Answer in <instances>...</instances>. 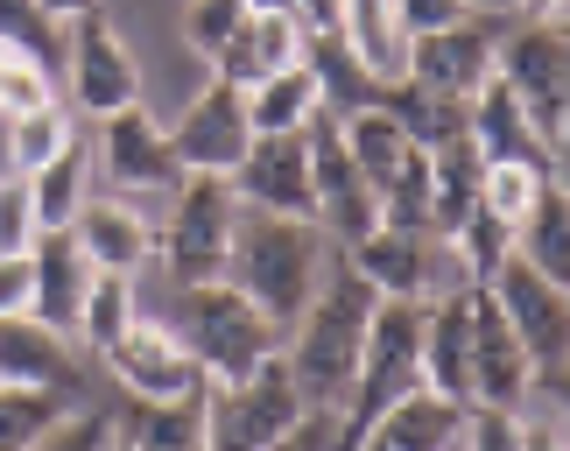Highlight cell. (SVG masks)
Listing matches in <instances>:
<instances>
[{"label":"cell","instance_id":"obj_11","mask_svg":"<svg viewBox=\"0 0 570 451\" xmlns=\"http://www.w3.org/2000/svg\"><path fill=\"white\" fill-rule=\"evenodd\" d=\"M85 148H92V184L120 190V198H135V190H177L184 184V163H177V148H169V127H156V114H141V106L106 114L99 135Z\"/></svg>","mask_w":570,"mask_h":451},{"label":"cell","instance_id":"obj_24","mask_svg":"<svg viewBox=\"0 0 570 451\" xmlns=\"http://www.w3.org/2000/svg\"><path fill=\"white\" fill-rule=\"evenodd\" d=\"M303 63H311V78H317V106H324V114H338V120L381 106V92H387V78L366 71L360 50L338 29H311V36H303Z\"/></svg>","mask_w":570,"mask_h":451},{"label":"cell","instance_id":"obj_9","mask_svg":"<svg viewBox=\"0 0 570 451\" xmlns=\"http://www.w3.org/2000/svg\"><path fill=\"white\" fill-rule=\"evenodd\" d=\"M303 141H311V198H317V226L324 241H338V254L366 241V233L381 226V190L360 177V163L345 156L338 141V114H311V127H303Z\"/></svg>","mask_w":570,"mask_h":451},{"label":"cell","instance_id":"obj_14","mask_svg":"<svg viewBox=\"0 0 570 451\" xmlns=\"http://www.w3.org/2000/svg\"><path fill=\"white\" fill-rule=\"evenodd\" d=\"M500 29H508V14H500V8H479L472 21H458V29L415 36L402 78L430 85V92H444V99H472L479 85L493 78V42H500Z\"/></svg>","mask_w":570,"mask_h":451},{"label":"cell","instance_id":"obj_20","mask_svg":"<svg viewBox=\"0 0 570 451\" xmlns=\"http://www.w3.org/2000/svg\"><path fill=\"white\" fill-rule=\"evenodd\" d=\"M465 135H472V148H479L487 163H529V169H550V177H557V163H563L557 148L535 135V120L514 106V92H508L500 78H487V85L465 99Z\"/></svg>","mask_w":570,"mask_h":451},{"label":"cell","instance_id":"obj_49","mask_svg":"<svg viewBox=\"0 0 570 451\" xmlns=\"http://www.w3.org/2000/svg\"><path fill=\"white\" fill-rule=\"evenodd\" d=\"M99 8H106V0H42V14H57L63 29H71L78 14H99Z\"/></svg>","mask_w":570,"mask_h":451},{"label":"cell","instance_id":"obj_33","mask_svg":"<svg viewBox=\"0 0 570 451\" xmlns=\"http://www.w3.org/2000/svg\"><path fill=\"white\" fill-rule=\"evenodd\" d=\"M141 317V290H135V275H92V290H85V311H78V346H92L106 353L114 339L127 332Z\"/></svg>","mask_w":570,"mask_h":451},{"label":"cell","instance_id":"obj_43","mask_svg":"<svg viewBox=\"0 0 570 451\" xmlns=\"http://www.w3.org/2000/svg\"><path fill=\"white\" fill-rule=\"evenodd\" d=\"M458 451H521V410H465L458 423Z\"/></svg>","mask_w":570,"mask_h":451},{"label":"cell","instance_id":"obj_42","mask_svg":"<svg viewBox=\"0 0 570 451\" xmlns=\"http://www.w3.org/2000/svg\"><path fill=\"white\" fill-rule=\"evenodd\" d=\"M36 198H29V177H0V254H29L36 247Z\"/></svg>","mask_w":570,"mask_h":451},{"label":"cell","instance_id":"obj_51","mask_svg":"<svg viewBox=\"0 0 570 451\" xmlns=\"http://www.w3.org/2000/svg\"><path fill=\"white\" fill-rule=\"evenodd\" d=\"M451 451H458V444H451Z\"/></svg>","mask_w":570,"mask_h":451},{"label":"cell","instance_id":"obj_10","mask_svg":"<svg viewBox=\"0 0 570 451\" xmlns=\"http://www.w3.org/2000/svg\"><path fill=\"white\" fill-rule=\"evenodd\" d=\"M345 262L374 283V296H402V304H430V296H444V290H465V283H458V268H451L444 233L374 226L366 241L345 247Z\"/></svg>","mask_w":570,"mask_h":451},{"label":"cell","instance_id":"obj_39","mask_svg":"<svg viewBox=\"0 0 570 451\" xmlns=\"http://www.w3.org/2000/svg\"><path fill=\"white\" fill-rule=\"evenodd\" d=\"M247 14H254L247 0H184V21H177V29H184V50L212 63L218 50H226V36H233Z\"/></svg>","mask_w":570,"mask_h":451},{"label":"cell","instance_id":"obj_48","mask_svg":"<svg viewBox=\"0 0 570 451\" xmlns=\"http://www.w3.org/2000/svg\"><path fill=\"white\" fill-rule=\"evenodd\" d=\"M521 451H563V423H521Z\"/></svg>","mask_w":570,"mask_h":451},{"label":"cell","instance_id":"obj_40","mask_svg":"<svg viewBox=\"0 0 570 451\" xmlns=\"http://www.w3.org/2000/svg\"><path fill=\"white\" fill-rule=\"evenodd\" d=\"M29 451H114V410L106 402H71Z\"/></svg>","mask_w":570,"mask_h":451},{"label":"cell","instance_id":"obj_31","mask_svg":"<svg viewBox=\"0 0 570 451\" xmlns=\"http://www.w3.org/2000/svg\"><path fill=\"white\" fill-rule=\"evenodd\" d=\"M29 198H36L42 233H50V226H71V219H78V205L92 198V148H85V141L57 148V156L29 177Z\"/></svg>","mask_w":570,"mask_h":451},{"label":"cell","instance_id":"obj_6","mask_svg":"<svg viewBox=\"0 0 570 451\" xmlns=\"http://www.w3.org/2000/svg\"><path fill=\"white\" fill-rule=\"evenodd\" d=\"M239 226V198L226 177H184L169 190V226H156V268L169 283H212L226 275Z\"/></svg>","mask_w":570,"mask_h":451},{"label":"cell","instance_id":"obj_36","mask_svg":"<svg viewBox=\"0 0 570 451\" xmlns=\"http://www.w3.org/2000/svg\"><path fill=\"white\" fill-rule=\"evenodd\" d=\"M0 50L36 57L42 71H63V21L42 14V0H0Z\"/></svg>","mask_w":570,"mask_h":451},{"label":"cell","instance_id":"obj_38","mask_svg":"<svg viewBox=\"0 0 570 451\" xmlns=\"http://www.w3.org/2000/svg\"><path fill=\"white\" fill-rule=\"evenodd\" d=\"M542 184H557L550 177V169H529V163H487V169H479V205H487L493 212V219H521V212H529L535 205V190Z\"/></svg>","mask_w":570,"mask_h":451},{"label":"cell","instance_id":"obj_3","mask_svg":"<svg viewBox=\"0 0 570 451\" xmlns=\"http://www.w3.org/2000/svg\"><path fill=\"white\" fill-rule=\"evenodd\" d=\"M156 325L205 367V381H233V374L261 367L268 353H282L275 317L261 304H247L226 275H212V283H169V304Z\"/></svg>","mask_w":570,"mask_h":451},{"label":"cell","instance_id":"obj_17","mask_svg":"<svg viewBox=\"0 0 570 451\" xmlns=\"http://www.w3.org/2000/svg\"><path fill=\"white\" fill-rule=\"evenodd\" d=\"M0 389H42L63 402H85V367L78 346L63 332H50L36 311L0 317Z\"/></svg>","mask_w":570,"mask_h":451},{"label":"cell","instance_id":"obj_35","mask_svg":"<svg viewBox=\"0 0 570 451\" xmlns=\"http://www.w3.org/2000/svg\"><path fill=\"white\" fill-rule=\"evenodd\" d=\"M78 141V127H71V114L50 99V106H36V114H14L8 120V163H14V177H36L42 163L57 156V148H71Z\"/></svg>","mask_w":570,"mask_h":451},{"label":"cell","instance_id":"obj_5","mask_svg":"<svg viewBox=\"0 0 570 451\" xmlns=\"http://www.w3.org/2000/svg\"><path fill=\"white\" fill-rule=\"evenodd\" d=\"M493 78L514 92V106L535 120V135L563 156V127H570V50H563V21H508L493 42Z\"/></svg>","mask_w":570,"mask_h":451},{"label":"cell","instance_id":"obj_46","mask_svg":"<svg viewBox=\"0 0 570 451\" xmlns=\"http://www.w3.org/2000/svg\"><path fill=\"white\" fill-rule=\"evenodd\" d=\"M268 451H338V416H332V410H311L289 438L268 444Z\"/></svg>","mask_w":570,"mask_h":451},{"label":"cell","instance_id":"obj_45","mask_svg":"<svg viewBox=\"0 0 570 451\" xmlns=\"http://www.w3.org/2000/svg\"><path fill=\"white\" fill-rule=\"evenodd\" d=\"M36 304V262L29 254H0V317H21Z\"/></svg>","mask_w":570,"mask_h":451},{"label":"cell","instance_id":"obj_29","mask_svg":"<svg viewBox=\"0 0 570 451\" xmlns=\"http://www.w3.org/2000/svg\"><path fill=\"white\" fill-rule=\"evenodd\" d=\"M317 114V78H311V63H282L275 78H261L247 85V120H254V135H303Z\"/></svg>","mask_w":570,"mask_h":451},{"label":"cell","instance_id":"obj_18","mask_svg":"<svg viewBox=\"0 0 570 451\" xmlns=\"http://www.w3.org/2000/svg\"><path fill=\"white\" fill-rule=\"evenodd\" d=\"M71 241L85 247V262L106 268V275H141L148 262H156V226H148L120 190H92V198L78 205Z\"/></svg>","mask_w":570,"mask_h":451},{"label":"cell","instance_id":"obj_8","mask_svg":"<svg viewBox=\"0 0 570 451\" xmlns=\"http://www.w3.org/2000/svg\"><path fill=\"white\" fill-rule=\"evenodd\" d=\"M63 85H71V106L78 114H120V106H141V63H135V42H127L114 21L99 14H78L63 29Z\"/></svg>","mask_w":570,"mask_h":451},{"label":"cell","instance_id":"obj_47","mask_svg":"<svg viewBox=\"0 0 570 451\" xmlns=\"http://www.w3.org/2000/svg\"><path fill=\"white\" fill-rule=\"evenodd\" d=\"M289 14L303 21V36H311V29H338V0H289Z\"/></svg>","mask_w":570,"mask_h":451},{"label":"cell","instance_id":"obj_50","mask_svg":"<svg viewBox=\"0 0 570 451\" xmlns=\"http://www.w3.org/2000/svg\"><path fill=\"white\" fill-rule=\"evenodd\" d=\"M514 14H521V21H557L563 0H514Z\"/></svg>","mask_w":570,"mask_h":451},{"label":"cell","instance_id":"obj_16","mask_svg":"<svg viewBox=\"0 0 570 451\" xmlns=\"http://www.w3.org/2000/svg\"><path fill=\"white\" fill-rule=\"evenodd\" d=\"M226 184H233V198L247 205V212L317 219V198H311V141H303V135H254Z\"/></svg>","mask_w":570,"mask_h":451},{"label":"cell","instance_id":"obj_41","mask_svg":"<svg viewBox=\"0 0 570 451\" xmlns=\"http://www.w3.org/2000/svg\"><path fill=\"white\" fill-rule=\"evenodd\" d=\"M57 99V78L42 71L36 57H21V50H0V114H36V106H50Z\"/></svg>","mask_w":570,"mask_h":451},{"label":"cell","instance_id":"obj_19","mask_svg":"<svg viewBox=\"0 0 570 451\" xmlns=\"http://www.w3.org/2000/svg\"><path fill=\"white\" fill-rule=\"evenodd\" d=\"M423 389L458 410L472 402V283L423 304Z\"/></svg>","mask_w":570,"mask_h":451},{"label":"cell","instance_id":"obj_26","mask_svg":"<svg viewBox=\"0 0 570 451\" xmlns=\"http://www.w3.org/2000/svg\"><path fill=\"white\" fill-rule=\"evenodd\" d=\"M514 254L529 268H542L550 283H570V198H563V184H542L535 205L514 219Z\"/></svg>","mask_w":570,"mask_h":451},{"label":"cell","instance_id":"obj_34","mask_svg":"<svg viewBox=\"0 0 570 451\" xmlns=\"http://www.w3.org/2000/svg\"><path fill=\"white\" fill-rule=\"evenodd\" d=\"M451 268H458V283H487V275L508 262V247H514V226L508 219H493L487 205H472L465 212V226L451 233Z\"/></svg>","mask_w":570,"mask_h":451},{"label":"cell","instance_id":"obj_28","mask_svg":"<svg viewBox=\"0 0 570 451\" xmlns=\"http://www.w3.org/2000/svg\"><path fill=\"white\" fill-rule=\"evenodd\" d=\"M338 36L360 50V63L374 78H402V63H409V36H402V21H394V0H338Z\"/></svg>","mask_w":570,"mask_h":451},{"label":"cell","instance_id":"obj_1","mask_svg":"<svg viewBox=\"0 0 570 451\" xmlns=\"http://www.w3.org/2000/svg\"><path fill=\"white\" fill-rule=\"evenodd\" d=\"M374 283L345 262V254H332L311 290V304L296 311V325L282 332V367H289V381L303 389V402L311 410H345V395H353V367H360V346H366V317H374Z\"/></svg>","mask_w":570,"mask_h":451},{"label":"cell","instance_id":"obj_7","mask_svg":"<svg viewBox=\"0 0 570 451\" xmlns=\"http://www.w3.org/2000/svg\"><path fill=\"white\" fill-rule=\"evenodd\" d=\"M487 290H493V304L508 311L521 353H529L535 395H563V360H570V283H550L542 268H529V262L508 247V262L487 275Z\"/></svg>","mask_w":570,"mask_h":451},{"label":"cell","instance_id":"obj_2","mask_svg":"<svg viewBox=\"0 0 570 451\" xmlns=\"http://www.w3.org/2000/svg\"><path fill=\"white\" fill-rule=\"evenodd\" d=\"M324 262H332V241H324L317 219H282V212H247V205H239L226 283L247 296V304L268 311L275 332L296 325V311L311 304Z\"/></svg>","mask_w":570,"mask_h":451},{"label":"cell","instance_id":"obj_12","mask_svg":"<svg viewBox=\"0 0 570 451\" xmlns=\"http://www.w3.org/2000/svg\"><path fill=\"white\" fill-rule=\"evenodd\" d=\"M254 141V120H247V92L226 78H212L205 92L184 106V120L169 127V148H177L184 177H233L239 156Z\"/></svg>","mask_w":570,"mask_h":451},{"label":"cell","instance_id":"obj_27","mask_svg":"<svg viewBox=\"0 0 570 451\" xmlns=\"http://www.w3.org/2000/svg\"><path fill=\"white\" fill-rule=\"evenodd\" d=\"M197 395H205V389H197ZM197 395H184V402H127V410L114 416L120 444H135V451H205Z\"/></svg>","mask_w":570,"mask_h":451},{"label":"cell","instance_id":"obj_21","mask_svg":"<svg viewBox=\"0 0 570 451\" xmlns=\"http://www.w3.org/2000/svg\"><path fill=\"white\" fill-rule=\"evenodd\" d=\"M29 262H36V317L50 332H63L78 346V311H85V290H92V262H85V247L71 241V226H50V233H36V247H29Z\"/></svg>","mask_w":570,"mask_h":451},{"label":"cell","instance_id":"obj_15","mask_svg":"<svg viewBox=\"0 0 570 451\" xmlns=\"http://www.w3.org/2000/svg\"><path fill=\"white\" fill-rule=\"evenodd\" d=\"M472 402L479 410H529L535 402V367L487 283H472Z\"/></svg>","mask_w":570,"mask_h":451},{"label":"cell","instance_id":"obj_32","mask_svg":"<svg viewBox=\"0 0 570 451\" xmlns=\"http://www.w3.org/2000/svg\"><path fill=\"white\" fill-rule=\"evenodd\" d=\"M338 141H345V156L360 163V177L374 184V190L394 177V163H402L409 148H415V141L402 135V127H394V120L381 114V106H366V114H345V120H338Z\"/></svg>","mask_w":570,"mask_h":451},{"label":"cell","instance_id":"obj_44","mask_svg":"<svg viewBox=\"0 0 570 451\" xmlns=\"http://www.w3.org/2000/svg\"><path fill=\"white\" fill-rule=\"evenodd\" d=\"M479 0H394V21H402V36H436V29H458V21H472Z\"/></svg>","mask_w":570,"mask_h":451},{"label":"cell","instance_id":"obj_37","mask_svg":"<svg viewBox=\"0 0 570 451\" xmlns=\"http://www.w3.org/2000/svg\"><path fill=\"white\" fill-rule=\"evenodd\" d=\"M63 410H71L63 395H42V389H0V451H29Z\"/></svg>","mask_w":570,"mask_h":451},{"label":"cell","instance_id":"obj_13","mask_svg":"<svg viewBox=\"0 0 570 451\" xmlns=\"http://www.w3.org/2000/svg\"><path fill=\"white\" fill-rule=\"evenodd\" d=\"M99 360H106V374H114V389L127 402H184V395L205 389V367H197L156 317H135Z\"/></svg>","mask_w":570,"mask_h":451},{"label":"cell","instance_id":"obj_23","mask_svg":"<svg viewBox=\"0 0 570 451\" xmlns=\"http://www.w3.org/2000/svg\"><path fill=\"white\" fill-rule=\"evenodd\" d=\"M282 63H303V21L296 14H247L239 29L226 36V50L212 57V78H226V85H261V78H275Z\"/></svg>","mask_w":570,"mask_h":451},{"label":"cell","instance_id":"obj_4","mask_svg":"<svg viewBox=\"0 0 570 451\" xmlns=\"http://www.w3.org/2000/svg\"><path fill=\"white\" fill-rule=\"evenodd\" d=\"M197 416H205V451H268L311 416V402L289 381L282 353H268L261 367L233 374V381H205Z\"/></svg>","mask_w":570,"mask_h":451},{"label":"cell","instance_id":"obj_25","mask_svg":"<svg viewBox=\"0 0 570 451\" xmlns=\"http://www.w3.org/2000/svg\"><path fill=\"white\" fill-rule=\"evenodd\" d=\"M423 156H430V226L451 241L465 226V212L479 205V169H487V156L472 148V135H451V141L423 148Z\"/></svg>","mask_w":570,"mask_h":451},{"label":"cell","instance_id":"obj_22","mask_svg":"<svg viewBox=\"0 0 570 451\" xmlns=\"http://www.w3.org/2000/svg\"><path fill=\"white\" fill-rule=\"evenodd\" d=\"M458 423H465L458 402L430 395V389H409L402 402H387V410L366 423L345 451H451L458 444Z\"/></svg>","mask_w":570,"mask_h":451},{"label":"cell","instance_id":"obj_30","mask_svg":"<svg viewBox=\"0 0 570 451\" xmlns=\"http://www.w3.org/2000/svg\"><path fill=\"white\" fill-rule=\"evenodd\" d=\"M381 114L402 127L415 148H436V141L465 135V99H444V92H430V85H415V78H394L387 85V92H381Z\"/></svg>","mask_w":570,"mask_h":451}]
</instances>
